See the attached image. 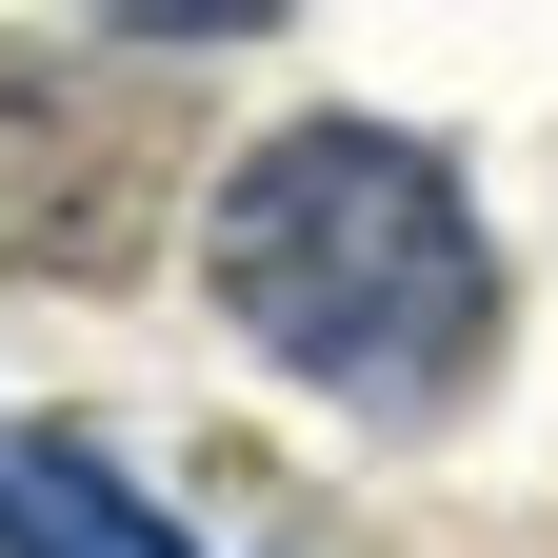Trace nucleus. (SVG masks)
<instances>
[{"mask_svg": "<svg viewBox=\"0 0 558 558\" xmlns=\"http://www.w3.org/2000/svg\"><path fill=\"white\" fill-rule=\"evenodd\" d=\"M100 21H120V40H259L279 0H100Z\"/></svg>", "mask_w": 558, "mask_h": 558, "instance_id": "7ed1b4c3", "label": "nucleus"}, {"mask_svg": "<svg viewBox=\"0 0 558 558\" xmlns=\"http://www.w3.org/2000/svg\"><path fill=\"white\" fill-rule=\"evenodd\" d=\"M220 300L259 360H300L339 399H459L478 379V319H499V279H478V220L459 180L418 160L399 120H300L259 140L220 180Z\"/></svg>", "mask_w": 558, "mask_h": 558, "instance_id": "f257e3e1", "label": "nucleus"}, {"mask_svg": "<svg viewBox=\"0 0 558 558\" xmlns=\"http://www.w3.org/2000/svg\"><path fill=\"white\" fill-rule=\"evenodd\" d=\"M0 538H21V558H180L160 519L120 499V478H81V459H40V439H0Z\"/></svg>", "mask_w": 558, "mask_h": 558, "instance_id": "f03ea898", "label": "nucleus"}]
</instances>
